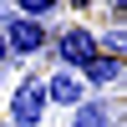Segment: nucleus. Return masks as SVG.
Returning <instances> with one entry per match:
<instances>
[{
    "label": "nucleus",
    "instance_id": "39448f33",
    "mask_svg": "<svg viewBox=\"0 0 127 127\" xmlns=\"http://www.w3.org/2000/svg\"><path fill=\"white\" fill-rule=\"evenodd\" d=\"M81 81H87V87H112V81H122V56H92L87 61V71H76Z\"/></svg>",
    "mask_w": 127,
    "mask_h": 127
},
{
    "label": "nucleus",
    "instance_id": "1a4fd4ad",
    "mask_svg": "<svg viewBox=\"0 0 127 127\" xmlns=\"http://www.w3.org/2000/svg\"><path fill=\"white\" fill-rule=\"evenodd\" d=\"M71 5H76V10H87V5H92V0H71Z\"/></svg>",
    "mask_w": 127,
    "mask_h": 127
},
{
    "label": "nucleus",
    "instance_id": "0eeeda50",
    "mask_svg": "<svg viewBox=\"0 0 127 127\" xmlns=\"http://www.w3.org/2000/svg\"><path fill=\"white\" fill-rule=\"evenodd\" d=\"M56 10H61V0H15V15H31V20L56 15Z\"/></svg>",
    "mask_w": 127,
    "mask_h": 127
},
{
    "label": "nucleus",
    "instance_id": "f257e3e1",
    "mask_svg": "<svg viewBox=\"0 0 127 127\" xmlns=\"http://www.w3.org/2000/svg\"><path fill=\"white\" fill-rule=\"evenodd\" d=\"M0 36H5V51H10V56H41V51L51 46L46 20H31V15H10Z\"/></svg>",
    "mask_w": 127,
    "mask_h": 127
},
{
    "label": "nucleus",
    "instance_id": "f03ea898",
    "mask_svg": "<svg viewBox=\"0 0 127 127\" xmlns=\"http://www.w3.org/2000/svg\"><path fill=\"white\" fill-rule=\"evenodd\" d=\"M51 46H56V56H61V66L66 71H87V61L97 56V36H92L87 26H66V31H56L51 36Z\"/></svg>",
    "mask_w": 127,
    "mask_h": 127
},
{
    "label": "nucleus",
    "instance_id": "423d86ee",
    "mask_svg": "<svg viewBox=\"0 0 127 127\" xmlns=\"http://www.w3.org/2000/svg\"><path fill=\"white\" fill-rule=\"evenodd\" d=\"M76 117H71V127H112V112L107 102H81V107H71Z\"/></svg>",
    "mask_w": 127,
    "mask_h": 127
},
{
    "label": "nucleus",
    "instance_id": "6e6552de",
    "mask_svg": "<svg viewBox=\"0 0 127 127\" xmlns=\"http://www.w3.org/2000/svg\"><path fill=\"white\" fill-rule=\"evenodd\" d=\"M5 61H10V51H5V36H0V66H5Z\"/></svg>",
    "mask_w": 127,
    "mask_h": 127
},
{
    "label": "nucleus",
    "instance_id": "7ed1b4c3",
    "mask_svg": "<svg viewBox=\"0 0 127 127\" xmlns=\"http://www.w3.org/2000/svg\"><path fill=\"white\" fill-rule=\"evenodd\" d=\"M10 122L15 127H41V117H46V87L41 81H20L15 92H10Z\"/></svg>",
    "mask_w": 127,
    "mask_h": 127
},
{
    "label": "nucleus",
    "instance_id": "20e7f679",
    "mask_svg": "<svg viewBox=\"0 0 127 127\" xmlns=\"http://www.w3.org/2000/svg\"><path fill=\"white\" fill-rule=\"evenodd\" d=\"M41 87H46V107H81V102H87V81H81L76 71H66V66L51 81H41Z\"/></svg>",
    "mask_w": 127,
    "mask_h": 127
}]
</instances>
